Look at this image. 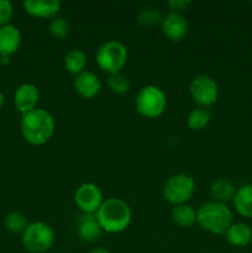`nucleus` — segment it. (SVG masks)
<instances>
[{
  "instance_id": "f257e3e1",
  "label": "nucleus",
  "mask_w": 252,
  "mask_h": 253,
  "mask_svg": "<svg viewBox=\"0 0 252 253\" xmlns=\"http://www.w3.org/2000/svg\"><path fill=\"white\" fill-rule=\"evenodd\" d=\"M53 116L44 109H35L22 115L20 123V131L27 143L34 146H42L51 140L54 133Z\"/></svg>"
},
{
  "instance_id": "f03ea898",
  "label": "nucleus",
  "mask_w": 252,
  "mask_h": 253,
  "mask_svg": "<svg viewBox=\"0 0 252 253\" xmlns=\"http://www.w3.org/2000/svg\"><path fill=\"white\" fill-rule=\"evenodd\" d=\"M95 216L104 232L119 234L128 227L132 219V211L125 200L111 197L104 200Z\"/></svg>"
},
{
  "instance_id": "7ed1b4c3",
  "label": "nucleus",
  "mask_w": 252,
  "mask_h": 253,
  "mask_svg": "<svg viewBox=\"0 0 252 253\" xmlns=\"http://www.w3.org/2000/svg\"><path fill=\"white\" fill-rule=\"evenodd\" d=\"M234 222V214L227 204L211 200L200 205L197 210V224L214 235H225Z\"/></svg>"
},
{
  "instance_id": "20e7f679",
  "label": "nucleus",
  "mask_w": 252,
  "mask_h": 253,
  "mask_svg": "<svg viewBox=\"0 0 252 253\" xmlns=\"http://www.w3.org/2000/svg\"><path fill=\"white\" fill-rule=\"evenodd\" d=\"M127 47L118 40H110L101 44L95 54V61L101 71L109 74L120 73L127 62Z\"/></svg>"
},
{
  "instance_id": "39448f33",
  "label": "nucleus",
  "mask_w": 252,
  "mask_h": 253,
  "mask_svg": "<svg viewBox=\"0 0 252 253\" xmlns=\"http://www.w3.org/2000/svg\"><path fill=\"white\" fill-rule=\"evenodd\" d=\"M135 106L137 113L146 119H157L165 113L167 106V96L165 91L150 84L138 90L135 99Z\"/></svg>"
},
{
  "instance_id": "423d86ee",
  "label": "nucleus",
  "mask_w": 252,
  "mask_h": 253,
  "mask_svg": "<svg viewBox=\"0 0 252 253\" xmlns=\"http://www.w3.org/2000/svg\"><path fill=\"white\" fill-rule=\"evenodd\" d=\"M21 240L26 251L44 253L53 246L54 231L46 222L34 221L27 225Z\"/></svg>"
},
{
  "instance_id": "0eeeda50",
  "label": "nucleus",
  "mask_w": 252,
  "mask_h": 253,
  "mask_svg": "<svg viewBox=\"0 0 252 253\" xmlns=\"http://www.w3.org/2000/svg\"><path fill=\"white\" fill-rule=\"evenodd\" d=\"M195 193V182L185 173L174 174L166 182L163 187V198L173 207L188 204Z\"/></svg>"
},
{
  "instance_id": "6e6552de",
  "label": "nucleus",
  "mask_w": 252,
  "mask_h": 253,
  "mask_svg": "<svg viewBox=\"0 0 252 253\" xmlns=\"http://www.w3.org/2000/svg\"><path fill=\"white\" fill-rule=\"evenodd\" d=\"M189 94L192 100L199 108L208 109L216 103L217 96H219V88H217L216 82L211 77L207 74H200L190 82Z\"/></svg>"
},
{
  "instance_id": "1a4fd4ad",
  "label": "nucleus",
  "mask_w": 252,
  "mask_h": 253,
  "mask_svg": "<svg viewBox=\"0 0 252 253\" xmlns=\"http://www.w3.org/2000/svg\"><path fill=\"white\" fill-rule=\"evenodd\" d=\"M74 202L82 214L95 215L103 204V193L94 183H83L74 194Z\"/></svg>"
},
{
  "instance_id": "9d476101",
  "label": "nucleus",
  "mask_w": 252,
  "mask_h": 253,
  "mask_svg": "<svg viewBox=\"0 0 252 253\" xmlns=\"http://www.w3.org/2000/svg\"><path fill=\"white\" fill-rule=\"evenodd\" d=\"M161 30L167 39L173 42H179L187 36L189 24L187 19L179 12L169 11L161 21Z\"/></svg>"
},
{
  "instance_id": "9b49d317",
  "label": "nucleus",
  "mask_w": 252,
  "mask_h": 253,
  "mask_svg": "<svg viewBox=\"0 0 252 253\" xmlns=\"http://www.w3.org/2000/svg\"><path fill=\"white\" fill-rule=\"evenodd\" d=\"M40 100V90L35 84L22 83L14 93V104L17 111L24 115L37 109Z\"/></svg>"
},
{
  "instance_id": "f8f14e48",
  "label": "nucleus",
  "mask_w": 252,
  "mask_h": 253,
  "mask_svg": "<svg viewBox=\"0 0 252 253\" xmlns=\"http://www.w3.org/2000/svg\"><path fill=\"white\" fill-rule=\"evenodd\" d=\"M73 88L82 98L93 99L100 91L101 82L95 73L84 71L81 74L74 77Z\"/></svg>"
},
{
  "instance_id": "ddd939ff",
  "label": "nucleus",
  "mask_w": 252,
  "mask_h": 253,
  "mask_svg": "<svg viewBox=\"0 0 252 253\" xmlns=\"http://www.w3.org/2000/svg\"><path fill=\"white\" fill-rule=\"evenodd\" d=\"M24 9L29 15L40 19H53L58 16L62 2L59 0H26Z\"/></svg>"
},
{
  "instance_id": "4468645a",
  "label": "nucleus",
  "mask_w": 252,
  "mask_h": 253,
  "mask_svg": "<svg viewBox=\"0 0 252 253\" xmlns=\"http://www.w3.org/2000/svg\"><path fill=\"white\" fill-rule=\"evenodd\" d=\"M77 235L79 239L88 244L96 242L101 237L103 230L96 220L95 215L82 214L77 220Z\"/></svg>"
},
{
  "instance_id": "2eb2a0df",
  "label": "nucleus",
  "mask_w": 252,
  "mask_h": 253,
  "mask_svg": "<svg viewBox=\"0 0 252 253\" xmlns=\"http://www.w3.org/2000/svg\"><path fill=\"white\" fill-rule=\"evenodd\" d=\"M21 44V32L15 25L0 26V57H11Z\"/></svg>"
},
{
  "instance_id": "dca6fc26",
  "label": "nucleus",
  "mask_w": 252,
  "mask_h": 253,
  "mask_svg": "<svg viewBox=\"0 0 252 253\" xmlns=\"http://www.w3.org/2000/svg\"><path fill=\"white\" fill-rule=\"evenodd\" d=\"M225 239L235 247H245L251 244L252 229L246 222H232L225 232Z\"/></svg>"
},
{
  "instance_id": "f3484780",
  "label": "nucleus",
  "mask_w": 252,
  "mask_h": 253,
  "mask_svg": "<svg viewBox=\"0 0 252 253\" xmlns=\"http://www.w3.org/2000/svg\"><path fill=\"white\" fill-rule=\"evenodd\" d=\"M236 190V187L231 180L226 179V178H219L212 182L211 187H210V195L214 202L226 204V203L234 200Z\"/></svg>"
},
{
  "instance_id": "a211bd4d",
  "label": "nucleus",
  "mask_w": 252,
  "mask_h": 253,
  "mask_svg": "<svg viewBox=\"0 0 252 253\" xmlns=\"http://www.w3.org/2000/svg\"><path fill=\"white\" fill-rule=\"evenodd\" d=\"M232 203L237 214L252 219V184H245L239 188Z\"/></svg>"
},
{
  "instance_id": "6ab92c4d",
  "label": "nucleus",
  "mask_w": 252,
  "mask_h": 253,
  "mask_svg": "<svg viewBox=\"0 0 252 253\" xmlns=\"http://www.w3.org/2000/svg\"><path fill=\"white\" fill-rule=\"evenodd\" d=\"M170 217L179 227H192L197 222V210L189 204L175 205L170 210Z\"/></svg>"
},
{
  "instance_id": "aec40b11",
  "label": "nucleus",
  "mask_w": 252,
  "mask_h": 253,
  "mask_svg": "<svg viewBox=\"0 0 252 253\" xmlns=\"http://www.w3.org/2000/svg\"><path fill=\"white\" fill-rule=\"evenodd\" d=\"M86 62H88L86 61V54L82 49L73 48L67 52V54L64 56L63 63L67 72H69V73L76 77L81 74L82 72L85 71Z\"/></svg>"
},
{
  "instance_id": "412c9836",
  "label": "nucleus",
  "mask_w": 252,
  "mask_h": 253,
  "mask_svg": "<svg viewBox=\"0 0 252 253\" xmlns=\"http://www.w3.org/2000/svg\"><path fill=\"white\" fill-rule=\"evenodd\" d=\"M211 120V114L205 108H195L189 113L187 118V125L190 130L200 131L207 127Z\"/></svg>"
},
{
  "instance_id": "4be33fe9",
  "label": "nucleus",
  "mask_w": 252,
  "mask_h": 253,
  "mask_svg": "<svg viewBox=\"0 0 252 253\" xmlns=\"http://www.w3.org/2000/svg\"><path fill=\"white\" fill-rule=\"evenodd\" d=\"M4 225H5V229H6L7 231L16 235V234H24V231L26 230L29 222H27L26 216H25L24 214H21V212L19 211H12L6 215Z\"/></svg>"
},
{
  "instance_id": "5701e85b",
  "label": "nucleus",
  "mask_w": 252,
  "mask_h": 253,
  "mask_svg": "<svg viewBox=\"0 0 252 253\" xmlns=\"http://www.w3.org/2000/svg\"><path fill=\"white\" fill-rule=\"evenodd\" d=\"M49 34L57 40H64L69 35L71 31V25H69L68 20L63 16H56L53 19L49 20L48 24Z\"/></svg>"
},
{
  "instance_id": "b1692460",
  "label": "nucleus",
  "mask_w": 252,
  "mask_h": 253,
  "mask_svg": "<svg viewBox=\"0 0 252 253\" xmlns=\"http://www.w3.org/2000/svg\"><path fill=\"white\" fill-rule=\"evenodd\" d=\"M130 81L125 74L115 73L109 74L108 78V86L110 90L115 94H125L130 90Z\"/></svg>"
},
{
  "instance_id": "393cba45",
  "label": "nucleus",
  "mask_w": 252,
  "mask_h": 253,
  "mask_svg": "<svg viewBox=\"0 0 252 253\" xmlns=\"http://www.w3.org/2000/svg\"><path fill=\"white\" fill-rule=\"evenodd\" d=\"M162 15L158 11V9L155 7H145L141 10L137 15V20L142 26L146 27H152L155 25H161L162 21Z\"/></svg>"
},
{
  "instance_id": "a878e982",
  "label": "nucleus",
  "mask_w": 252,
  "mask_h": 253,
  "mask_svg": "<svg viewBox=\"0 0 252 253\" xmlns=\"http://www.w3.org/2000/svg\"><path fill=\"white\" fill-rule=\"evenodd\" d=\"M14 15V6L9 0H0V26L10 24Z\"/></svg>"
},
{
  "instance_id": "bb28decb",
  "label": "nucleus",
  "mask_w": 252,
  "mask_h": 253,
  "mask_svg": "<svg viewBox=\"0 0 252 253\" xmlns=\"http://www.w3.org/2000/svg\"><path fill=\"white\" fill-rule=\"evenodd\" d=\"M167 5L170 7V11L179 12L180 14L192 5V1L190 0H170V1L167 2Z\"/></svg>"
},
{
  "instance_id": "cd10ccee",
  "label": "nucleus",
  "mask_w": 252,
  "mask_h": 253,
  "mask_svg": "<svg viewBox=\"0 0 252 253\" xmlns=\"http://www.w3.org/2000/svg\"><path fill=\"white\" fill-rule=\"evenodd\" d=\"M0 64H2V66H9V64H10V57H7V56L0 57Z\"/></svg>"
},
{
  "instance_id": "c85d7f7f",
  "label": "nucleus",
  "mask_w": 252,
  "mask_h": 253,
  "mask_svg": "<svg viewBox=\"0 0 252 253\" xmlns=\"http://www.w3.org/2000/svg\"><path fill=\"white\" fill-rule=\"evenodd\" d=\"M90 253H111V252L109 251V250H106V249H101V247H98V249L91 250Z\"/></svg>"
},
{
  "instance_id": "c756f323",
  "label": "nucleus",
  "mask_w": 252,
  "mask_h": 253,
  "mask_svg": "<svg viewBox=\"0 0 252 253\" xmlns=\"http://www.w3.org/2000/svg\"><path fill=\"white\" fill-rule=\"evenodd\" d=\"M4 103H5V98H4V94L1 93V91H0V109L2 108V105H4Z\"/></svg>"
},
{
  "instance_id": "7c9ffc66",
  "label": "nucleus",
  "mask_w": 252,
  "mask_h": 253,
  "mask_svg": "<svg viewBox=\"0 0 252 253\" xmlns=\"http://www.w3.org/2000/svg\"><path fill=\"white\" fill-rule=\"evenodd\" d=\"M209 253H215V252H209Z\"/></svg>"
},
{
  "instance_id": "2f4dec72",
  "label": "nucleus",
  "mask_w": 252,
  "mask_h": 253,
  "mask_svg": "<svg viewBox=\"0 0 252 253\" xmlns=\"http://www.w3.org/2000/svg\"><path fill=\"white\" fill-rule=\"evenodd\" d=\"M251 245H252V241H251Z\"/></svg>"
}]
</instances>
